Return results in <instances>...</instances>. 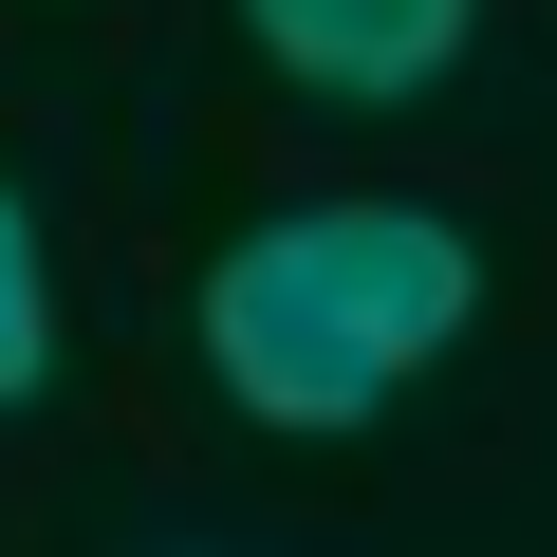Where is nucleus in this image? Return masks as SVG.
I'll return each mask as SVG.
<instances>
[{
	"label": "nucleus",
	"instance_id": "1",
	"mask_svg": "<svg viewBox=\"0 0 557 557\" xmlns=\"http://www.w3.org/2000/svg\"><path fill=\"white\" fill-rule=\"evenodd\" d=\"M483 298L465 223L428 205H278L205 260V372L260 428H372Z\"/></svg>",
	"mask_w": 557,
	"mask_h": 557
},
{
	"label": "nucleus",
	"instance_id": "2",
	"mask_svg": "<svg viewBox=\"0 0 557 557\" xmlns=\"http://www.w3.org/2000/svg\"><path fill=\"white\" fill-rule=\"evenodd\" d=\"M465 20H483V0H242V38L298 75V94H335V112L428 94V75L465 57Z\"/></svg>",
	"mask_w": 557,
	"mask_h": 557
},
{
	"label": "nucleus",
	"instance_id": "3",
	"mask_svg": "<svg viewBox=\"0 0 557 557\" xmlns=\"http://www.w3.org/2000/svg\"><path fill=\"white\" fill-rule=\"evenodd\" d=\"M57 391V260H38V205L0 186V409Z\"/></svg>",
	"mask_w": 557,
	"mask_h": 557
}]
</instances>
